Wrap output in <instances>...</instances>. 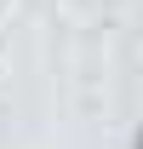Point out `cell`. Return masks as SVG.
<instances>
[{
	"instance_id": "6da1fadb",
	"label": "cell",
	"mask_w": 143,
	"mask_h": 149,
	"mask_svg": "<svg viewBox=\"0 0 143 149\" xmlns=\"http://www.w3.org/2000/svg\"><path fill=\"white\" fill-rule=\"evenodd\" d=\"M132 149H143V120H137V132H132Z\"/></svg>"
}]
</instances>
